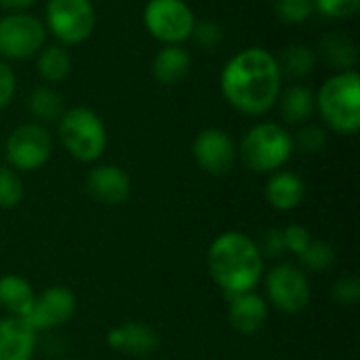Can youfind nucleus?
Returning a JSON list of instances; mask_svg holds the SVG:
<instances>
[{"label":"nucleus","instance_id":"1","mask_svg":"<svg viewBox=\"0 0 360 360\" xmlns=\"http://www.w3.org/2000/svg\"><path fill=\"white\" fill-rule=\"evenodd\" d=\"M219 84L226 101L234 110L247 116H262L276 105L283 76L272 53L251 46L226 63Z\"/></svg>","mask_w":360,"mask_h":360},{"label":"nucleus","instance_id":"2","mask_svg":"<svg viewBox=\"0 0 360 360\" xmlns=\"http://www.w3.org/2000/svg\"><path fill=\"white\" fill-rule=\"evenodd\" d=\"M207 266L215 285L228 297H234L255 289L264 272V257L251 236L224 232L211 243Z\"/></svg>","mask_w":360,"mask_h":360},{"label":"nucleus","instance_id":"3","mask_svg":"<svg viewBox=\"0 0 360 360\" xmlns=\"http://www.w3.org/2000/svg\"><path fill=\"white\" fill-rule=\"evenodd\" d=\"M316 110L327 127L354 135L360 127V76L356 70L338 72L316 93Z\"/></svg>","mask_w":360,"mask_h":360},{"label":"nucleus","instance_id":"4","mask_svg":"<svg viewBox=\"0 0 360 360\" xmlns=\"http://www.w3.org/2000/svg\"><path fill=\"white\" fill-rule=\"evenodd\" d=\"M293 154L291 133L276 122H259L243 137L240 156L243 162L255 173H274Z\"/></svg>","mask_w":360,"mask_h":360},{"label":"nucleus","instance_id":"5","mask_svg":"<svg viewBox=\"0 0 360 360\" xmlns=\"http://www.w3.org/2000/svg\"><path fill=\"white\" fill-rule=\"evenodd\" d=\"M59 139L70 156L80 162L101 158L108 146V133L101 118L89 108H72L59 118Z\"/></svg>","mask_w":360,"mask_h":360},{"label":"nucleus","instance_id":"6","mask_svg":"<svg viewBox=\"0 0 360 360\" xmlns=\"http://www.w3.org/2000/svg\"><path fill=\"white\" fill-rule=\"evenodd\" d=\"M143 23L156 40L179 44L192 36L196 17L184 0H150L143 11Z\"/></svg>","mask_w":360,"mask_h":360},{"label":"nucleus","instance_id":"7","mask_svg":"<svg viewBox=\"0 0 360 360\" xmlns=\"http://www.w3.org/2000/svg\"><path fill=\"white\" fill-rule=\"evenodd\" d=\"M46 25L61 44H80L95 30V6L91 0H49Z\"/></svg>","mask_w":360,"mask_h":360},{"label":"nucleus","instance_id":"8","mask_svg":"<svg viewBox=\"0 0 360 360\" xmlns=\"http://www.w3.org/2000/svg\"><path fill=\"white\" fill-rule=\"evenodd\" d=\"M266 293L270 304L283 314H300L310 304L308 276L293 264H278L268 272Z\"/></svg>","mask_w":360,"mask_h":360},{"label":"nucleus","instance_id":"9","mask_svg":"<svg viewBox=\"0 0 360 360\" xmlns=\"http://www.w3.org/2000/svg\"><path fill=\"white\" fill-rule=\"evenodd\" d=\"M6 160L15 171H36L46 165L53 152V139L40 124H19L6 139Z\"/></svg>","mask_w":360,"mask_h":360},{"label":"nucleus","instance_id":"10","mask_svg":"<svg viewBox=\"0 0 360 360\" xmlns=\"http://www.w3.org/2000/svg\"><path fill=\"white\" fill-rule=\"evenodd\" d=\"M46 40L40 19L27 13H13L0 19V55L6 59H27L36 55Z\"/></svg>","mask_w":360,"mask_h":360},{"label":"nucleus","instance_id":"11","mask_svg":"<svg viewBox=\"0 0 360 360\" xmlns=\"http://www.w3.org/2000/svg\"><path fill=\"white\" fill-rule=\"evenodd\" d=\"M76 312V297L68 287H49L40 297L34 300L32 308L21 316V321L34 331H46L65 325Z\"/></svg>","mask_w":360,"mask_h":360},{"label":"nucleus","instance_id":"12","mask_svg":"<svg viewBox=\"0 0 360 360\" xmlns=\"http://www.w3.org/2000/svg\"><path fill=\"white\" fill-rule=\"evenodd\" d=\"M196 165L209 175H224L236 160V148L232 137L221 129H205L192 143Z\"/></svg>","mask_w":360,"mask_h":360},{"label":"nucleus","instance_id":"13","mask_svg":"<svg viewBox=\"0 0 360 360\" xmlns=\"http://www.w3.org/2000/svg\"><path fill=\"white\" fill-rule=\"evenodd\" d=\"M105 342H108V346L112 350H116L120 354H127V356H137V359L150 356L160 346L158 333L146 323L118 325V327L108 331Z\"/></svg>","mask_w":360,"mask_h":360},{"label":"nucleus","instance_id":"14","mask_svg":"<svg viewBox=\"0 0 360 360\" xmlns=\"http://www.w3.org/2000/svg\"><path fill=\"white\" fill-rule=\"evenodd\" d=\"M86 192L101 205H122L131 194V179L120 167L101 165L86 175Z\"/></svg>","mask_w":360,"mask_h":360},{"label":"nucleus","instance_id":"15","mask_svg":"<svg viewBox=\"0 0 360 360\" xmlns=\"http://www.w3.org/2000/svg\"><path fill=\"white\" fill-rule=\"evenodd\" d=\"M266 319H268V304L253 291L230 297L228 321L236 333L253 335L266 325Z\"/></svg>","mask_w":360,"mask_h":360},{"label":"nucleus","instance_id":"16","mask_svg":"<svg viewBox=\"0 0 360 360\" xmlns=\"http://www.w3.org/2000/svg\"><path fill=\"white\" fill-rule=\"evenodd\" d=\"M36 350V333L17 316L0 321V360H30Z\"/></svg>","mask_w":360,"mask_h":360},{"label":"nucleus","instance_id":"17","mask_svg":"<svg viewBox=\"0 0 360 360\" xmlns=\"http://www.w3.org/2000/svg\"><path fill=\"white\" fill-rule=\"evenodd\" d=\"M190 70H192V57L179 44H165L152 61V74L165 86L184 82Z\"/></svg>","mask_w":360,"mask_h":360},{"label":"nucleus","instance_id":"18","mask_svg":"<svg viewBox=\"0 0 360 360\" xmlns=\"http://www.w3.org/2000/svg\"><path fill=\"white\" fill-rule=\"evenodd\" d=\"M306 186L293 171H274L266 184V200L276 211H291L302 205Z\"/></svg>","mask_w":360,"mask_h":360},{"label":"nucleus","instance_id":"19","mask_svg":"<svg viewBox=\"0 0 360 360\" xmlns=\"http://www.w3.org/2000/svg\"><path fill=\"white\" fill-rule=\"evenodd\" d=\"M281 114L289 124H306L316 110V93L304 84H291L278 95Z\"/></svg>","mask_w":360,"mask_h":360},{"label":"nucleus","instance_id":"20","mask_svg":"<svg viewBox=\"0 0 360 360\" xmlns=\"http://www.w3.org/2000/svg\"><path fill=\"white\" fill-rule=\"evenodd\" d=\"M36 295L30 283L17 274H6L0 278V306L11 314L21 319L34 304Z\"/></svg>","mask_w":360,"mask_h":360},{"label":"nucleus","instance_id":"21","mask_svg":"<svg viewBox=\"0 0 360 360\" xmlns=\"http://www.w3.org/2000/svg\"><path fill=\"white\" fill-rule=\"evenodd\" d=\"M319 55L338 72H350L356 65L359 51L346 34H329L319 44Z\"/></svg>","mask_w":360,"mask_h":360},{"label":"nucleus","instance_id":"22","mask_svg":"<svg viewBox=\"0 0 360 360\" xmlns=\"http://www.w3.org/2000/svg\"><path fill=\"white\" fill-rule=\"evenodd\" d=\"M276 63H278V70H281L283 78L300 80V78H306L314 70L316 53L306 44H291L281 53Z\"/></svg>","mask_w":360,"mask_h":360},{"label":"nucleus","instance_id":"23","mask_svg":"<svg viewBox=\"0 0 360 360\" xmlns=\"http://www.w3.org/2000/svg\"><path fill=\"white\" fill-rule=\"evenodd\" d=\"M36 70L46 82H61L72 72V57L63 46H46L38 51Z\"/></svg>","mask_w":360,"mask_h":360},{"label":"nucleus","instance_id":"24","mask_svg":"<svg viewBox=\"0 0 360 360\" xmlns=\"http://www.w3.org/2000/svg\"><path fill=\"white\" fill-rule=\"evenodd\" d=\"M27 108H30L34 118L51 122V120L61 118L63 99H61V95L57 91H53L49 86H36L27 97Z\"/></svg>","mask_w":360,"mask_h":360},{"label":"nucleus","instance_id":"25","mask_svg":"<svg viewBox=\"0 0 360 360\" xmlns=\"http://www.w3.org/2000/svg\"><path fill=\"white\" fill-rule=\"evenodd\" d=\"M300 262L306 270L312 272H323L329 270L335 264V249L331 247V243L327 240H316L312 238L310 245L304 249V253L300 255Z\"/></svg>","mask_w":360,"mask_h":360},{"label":"nucleus","instance_id":"26","mask_svg":"<svg viewBox=\"0 0 360 360\" xmlns=\"http://www.w3.org/2000/svg\"><path fill=\"white\" fill-rule=\"evenodd\" d=\"M25 196V186L19 173L11 167H0V207L13 209Z\"/></svg>","mask_w":360,"mask_h":360},{"label":"nucleus","instance_id":"27","mask_svg":"<svg viewBox=\"0 0 360 360\" xmlns=\"http://www.w3.org/2000/svg\"><path fill=\"white\" fill-rule=\"evenodd\" d=\"M274 8H276V15L281 21L297 25L312 17L314 0H276Z\"/></svg>","mask_w":360,"mask_h":360},{"label":"nucleus","instance_id":"28","mask_svg":"<svg viewBox=\"0 0 360 360\" xmlns=\"http://www.w3.org/2000/svg\"><path fill=\"white\" fill-rule=\"evenodd\" d=\"M325 143H327V131L316 124H304L293 137V148H297L304 154L321 152Z\"/></svg>","mask_w":360,"mask_h":360},{"label":"nucleus","instance_id":"29","mask_svg":"<svg viewBox=\"0 0 360 360\" xmlns=\"http://www.w3.org/2000/svg\"><path fill=\"white\" fill-rule=\"evenodd\" d=\"M360 0H314V11L329 19H348L356 15Z\"/></svg>","mask_w":360,"mask_h":360},{"label":"nucleus","instance_id":"30","mask_svg":"<svg viewBox=\"0 0 360 360\" xmlns=\"http://www.w3.org/2000/svg\"><path fill=\"white\" fill-rule=\"evenodd\" d=\"M333 300L342 306H352L360 300V281L354 274L342 276L333 285Z\"/></svg>","mask_w":360,"mask_h":360},{"label":"nucleus","instance_id":"31","mask_svg":"<svg viewBox=\"0 0 360 360\" xmlns=\"http://www.w3.org/2000/svg\"><path fill=\"white\" fill-rule=\"evenodd\" d=\"M312 240V234L308 232V228L300 226V224H293L289 228L283 230V243H285V251L289 253H295L297 257L304 253V249L310 245Z\"/></svg>","mask_w":360,"mask_h":360},{"label":"nucleus","instance_id":"32","mask_svg":"<svg viewBox=\"0 0 360 360\" xmlns=\"http://www.w3.org/2000/svg\"><path fill=\"white\" fill-rule=\"evenodd\" d=\"M192 36L196 38V42L205 49H215L221 40H224V30L215 23V21H200L194 25Z\"/></svg>","mask_w":360,"mask_h":360},{"label":"nucleus","instance_id":"33","mask_svg":"<svg viewBox=\"0 0 360 360\" xmlns=\"http://www.w3.org/2000/svg\"><path fill=\"white\" fill-rule=\"evenodd\" d=\"M262 257H281L285 253V243H283V230H276V228H268L262 232L259 236V243H255Z\"/></svg>","mask_w":360,"mask_h":360},{"label":"nucleus","instance_id":"34","mask_svg":"<svg viewBox=\"0 0 360 360\" xmlns=\"http://www.w3.org/2000/svg\"><path fill=\"white\" fill-rule=\"evenodd\" d=\"M15 89H17L15 72L11 70V65H6V61H0V110L11 103Z\"/></svg>","mask_w":360,"mask_h":360},{"label":"nucleus","instance_id":"35","mask_svg":"<svg viewBox=\"0 0 360 360\" xmlns=\"http://www.w3.org/2000/svg\"><path fill=\"white\" fill-rule=\"evenodd\" d=\"M36 0H0V6L8 8V11H23L27 6H32Z\"/></svg>","mask_w":360,"mask_h":360}]
</instances>
